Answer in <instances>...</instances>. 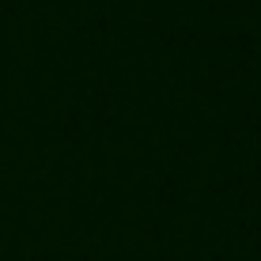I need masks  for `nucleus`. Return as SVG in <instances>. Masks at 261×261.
Wrapping results in <instances>:
<instances>
[]
</instances>
